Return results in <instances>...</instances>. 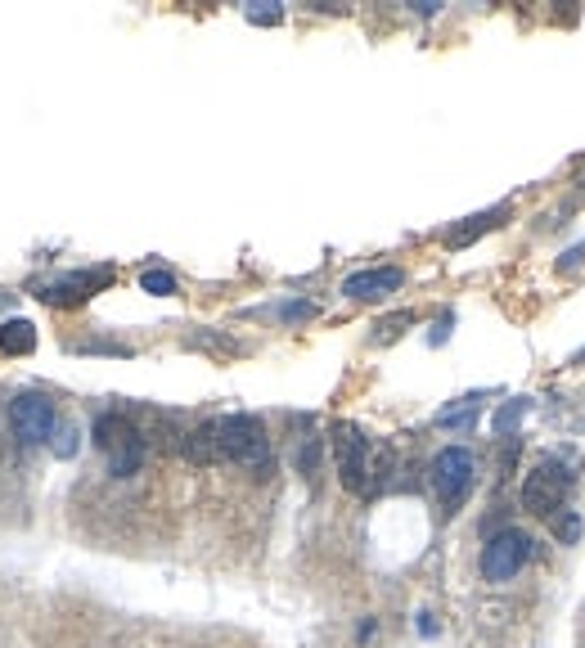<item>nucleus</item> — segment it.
<instances>
[{
  "label": "nucleus",
  "instance_id": "6",
  "mask_svg": "<svg viewBox=\"0 0 585 648\" xmlns=\"http://www.w3.org/2000/svg\"><path fill=\"white\" fill-rule=\"evenodd\" d=\"M567 482H572V473H563L554 464H536L527 473V482H522V509L536 513V518H554L563 509Z\"/></svg>",
  "mask_w": 585,
  "mask_h": 648
},
{
  "label": "nucleus",
  "instance_id": "13",
  "mask_svg": "<svg viewBox=\"0 0 585 648\" xmlns=\"http://www.w3.org/2000/svg\"><path fill=\"white\" fill-rule=\"evenodd\" d=\"M504 216H509V207H500V212H482V216H473V221H468L464 230H455V234H450L446 243H450V248H468V243H473L477 234H482V230H491V225H500Z\"/></svg>",
  "mask_w": 585,
  "mask_h": 648
},
{
  "label": "nucleus",
  "instance_id": "16",
  "mask_svg": "<svg viewBox=\"0 0 585 648\" xmlns=\"http://www.w3.org/2000/svg\"><path fill=\"white\" fill-rule=\"evenodd\" d=\"M554 536L563 540V545H572V540L581 536V518H576V513H554Z\"/></svg>",
  "mask_w": 585,
  "mask_h": 648
},
{
  "label": "nucleus",
  "instance_id": "2",
  "mask_svg": "<svg viewBox=\"0 0 585 648\" xmlns=\"http://www.w3.org/2000/svg\"><path fill=\"white\" fill-rule=\"evenodd\" d=\"M369 455H374V446L365 441L360 428H351V423L333 428V459H338V477L347 491L369 495Z\"/></svg>",
  "mask_w": 585,
  "mask_h": 648
},
{
  "label": "nucleus",
  "instance_id": "7",
  "mask_svg": "<svg viewBox=\"0 0 585 648\" xmlns=\"http://www.w3.org/2000/svg\"><path fill=\"white\" fill-rule=\"evenodd\" d=\"M104 284H113V270H77V275H63V279H54V284H45L41 302L45 306H77Z\"/></svg>",
  "mask_w": 585,
  "mask_h": 648
},
{
  "label": "nucleus",
  "instance_id": "21",
  "mask_svg": "<svg viewBox=\"0 0 585 648\" xmlns=\"http://www.w3.org/2000/svg\"><path fill=\"white\" fill-rule=\"evenodd\" d=\"M315 464H320V446H315V441H306V450H297V468H302V473H311Z\"/></svg>",
  "mask_w": 585,
  "mask_h": 648
},
{
  "label": "nucleus",
  "instance_id": "15",
  "mask_svg": "<svg viewBox=\"0 0 585 648\" xmlns=\"http://www.w3.org/2000/svg\"><path fill=\"white\" fill-rule=\"evenodd\" d=\"M527 414V401H509L500 414H495V432H504V437H513V428H518V419Z\"/></svg>",
  "mask_w": 585,
  "mask_h": 648
},
{
  "label": "nucleus",
  "instance_id": "18",
  "mask_svg": "<svg viewBox=\"0 0 585 648\" xmlns=\"http://www.w3.org/2000/svg\"><path fill=\"white\" fill-rule=\"evenodd\" d=\"M410 320H414L410 311H401V315H387V320L378 324V342H392L396 333H401V329H405V324H410Z\"/></svg>",
  "mask_w": 585,
  "mask_h": 648
},
{
  "label": "nucleus",
  "instance_id": "4",
  "mask_svg": "<svg viewBox=\"0 0 585 648\" xmlns=\"http://www.w3.org/2000/svg\"><path fill=\"white\" fill-rule=\"evenodd\" d=\"M527 558H531V536L527 531H518V527H509V531H500V536L486 540L482 576L486 581H513V576L527 567Z\"/></svg>",
  "mask_w": 585,
  "mask_h": 648
},
{
  "label": "nucleus",
  "instance_id": "1",
  "mask_svg": "<svg viewBox=\"0 0 585 648\" xmlns=\"http://www.w3.org/2000/svg\"><path fill=\"white\" fill-rule=\"evenodd\" d=\"M216 455L243 468H261L270 459V437L252 414H225L216 419Z\"/></svg>",
  "mask_w": 585,
  "mask_h": 648
},
{
  "label": "nucleus",
  "instance_id": "3",
  "mask_svg": "<svg viewBox=\"0 0 585 648\" xmlns=\"http://www.w3.org/2000/svg\"><path fill=\"white\" fill-rule=\"evenodd\" d=\"M468 486H473V455L464 446L437 450V459H432V491L441 495V509L455 513L459 500L468 495Z\"/></svg>",
  "mask_w": 585,
  "mask_h": 648
},
{
  "label": "nucleus",
  "instance_id": "8",
  "mask_svg": "<svg viewBox=\"0 0 585 648\" xmlns=\"http://www.w3.org/2000/svg\"><path fill=\"white\" fill-rule=\"evenodd\" d=\"M405 284V275L396 266H378V270H356V275L342 279V293L356 297V302H378V297L396 293Z\"/></svg>",
  "mask_w": 585,
  "mask_h": 648
},
{
  "label": "nucleus",
  "instance_id": "10",
  "mask_svg": "<svg viewBox=\"0 0 585 648\" xmlns=\"http://www.w3.org/2000/svg\"><path fill=\"white\" fill-rule=\"evenodd\" d=\"M0 347H5V356H32L36 351V324L32 320H5L0 324Z\"/></svg>",
  "mask_w": 585,
  "mask_h": 648
},
{
  "label": "nucleus",
  "instance_id": "9",
  "mask_svg": "<svg viewBox=\"0 0 585 648\" xmlns=\"http://www.w3.org/2000/svg\"><path fill=\"white\" fill-rule=\"evenodd\" d=\"M131 437H140V432H135V423L126 419V414L108 410V414H99V419H95V446L104 450V455H113V450L126 446Z\"/></svg>",
  "mask_w": 585,
  "mask_h": 648
},
{
  "label": "nucleus",
  "instance_id": "14",
  "mask_svg": "<svg viewBox=\"0 0 585 648\" xmlns=\"http://www.w3.org/2000/svg\"><path fill=\"white\" fill-rule=\"evenodd\" d=\"M140 288L144 293H153V297H171L176 293V275H171V270H144Z\"/></svg>",
  "mask_w": 585,
  "mask_h": 648
},
{
  "label": "nucleus",
  "instance_id": "17",
  "mask_svg": "<svg viewBox=\"0 0 585 648\" xmlns=\"http://www.w3.org/2000/svg\"><path fill=\"white\" fill-rule=\"evenodd\" d=\"M72 450H77V428H68V423H59V428H54V455H63V459H68Z\"/></svg>",
  "mask_w": 585,
  "mask_h": 648
},
{
  "label": "nucleus",
  "instance_id": "5",
  "mask_svg": "<svg viewBox=\"0 0 585 648\" xmlns=\"http://www.w3.org/2000/svg\"><path fill=\"white\" fill-rule=\"evenodd\" d=\"M9 423H14V432H18V441H23V446H41V441L54 437L59 414H54L50 396L23 392V396H14V401H9Z\"/></svg>",
  "mask_w": 585,
  "mask_h": 648
},
{
  "label": "nucleus",
  "instance_id": "20",
  "mask_svg": "<svg viewBox=\"0 0 585 648\" xmlns=\"http://www.w3.org/2000/svg\"><path fill=\"white\" fill-rule=\"evenodd\" d=\"M248 18H252V23H279V18H284V9H279V5H248Z\"/></svg>",
  "mask_w": 585,
  "mask_h": 648
},
{
  "label": "nucleus",
  "instance_id": "11",
  "mask_svg": "<svg viewBox=\"0 0 585 648\" xmlns=\"http://www.w3.org/2000/svg\"><path fill=\"white\" fill-rule=\"evenodd\" d=\"M185 455L194 459V464H212V459H221L216 455V419L212 423H198L194 432L185 437Z\"/></svg>",
  "mask_w": 585,
  "mask_h": 648
},
{
  "label": "nucleus",
  "instance_id": "19",
  "mask_svg": "<svg viewBox=\"0 0 585 648\" xmlns=\"http://www.w3.org/2000/svg\"><path fill=\"white\" fill-rule=\"evenodd\" d=\"M437 423H441V428H455V423L464 428V423H473V405H459V410H441Z\"/></svg>",
  "mask_w": 585,
  "mask_h": 648
},
{
  "label": "nucleus",
  "instance_id": "12",
  "mask_svg": "<svg viewBox=\"0 0 585 648\" xmlns=\"http://www.w3.org/2000/svg\"><path fill=\"white\" fill-rule=\"evenodd\" d=\"M144 464V437H131L126 446H117L113 455H108V473L113 477H135Z\"/></svg>",
  "mask_w": 585,
  "mask_h": 648
}]
</instances>
